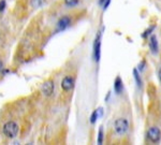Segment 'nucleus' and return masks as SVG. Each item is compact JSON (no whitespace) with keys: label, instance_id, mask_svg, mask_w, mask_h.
Returning a JSON list of instances; mask_svg holds the SVG:
<instances>
[{"label":"nucleus","instance_id":"1","mask_svg":"<svg viewBox=\"0 0 161 145\" xmlns=\"http://www.w3.org/2000/svg\"><path fill=\"white\" fill-rule=\"evenodd\" d=\"M22 115H17L13 110H8L0 120V134L7 140H14L22 131Z\"/></svg>","mask_w":161,"mask_h":145},{"label":"nucleus","instance_id":"2","mask_svg":"<svg viewBox=\"0 0 161 145\" xmlns=\"http://www.w3.org/2000/svg\"><path fill=\"white\" fill-rule=\"evenodd\" d=\"M86 11L85 10H72L69 13L62 14L55 24L54 32H61L64 30L68 29L69 27L73 26L75 23L80 20L82 17L85 16Z\"/></svg>","mask_w":161,"mask_h":145},{"label":"nucleus","instance_id":"3","mask_svg":"<svg viewBox=\"0 0 161 145\" xmlns=\"http://www.w3.org/2000/svg\"><path fill=\"white\" fill-rule=\"evenodd\" d=\"M76 68H71L68 72L64 73L60 81V94L64 98V101L69 102L72 98V94L74 92L75 84H76Z\"/></svg>","mask_w":161,"mask_h":145},{"label":"nucleus","instance_id":"4","mask_svg":"<svg viewBox=\"0 0 161 145\" xmlns=\"http://www.w3.org/2000/svg\"><path fill=\"white\" fill-rule=\"evenodd\" d=\"M130 129V121L126 116H119L114 120L113 124V132L117 138H123L128 133Z\"/></svg>","mask_w":161,"mask_h":145},{"label":"nucleus","instance_id":"5","mask_svg":"<svg viewBox=\"0 0 161 145\" xmlns=\"http://www.w3.org/2000/svg\"><path fill=\"white\" fill-rule=\"evenodd\" d=\"M39 92H40L41 96L45 99H50L51 97H53L54 92H55V80L53 77L47 79L41 85Z\"/></svg>","mask_w":161,"mask_h":145},{"label":"nucleus","instance_id":"6","mask_svg":"<svg viewBox=\"0 0 161 145\" xmlns=\"http://www.w3.org/2000/svg\"><path fill=\"white\" fill-rule=\"evenodd\" d=\"M146 139L149 143L156 144L159 143L161 140V130L158 126H152L146 132Z\"/></svg>","mask_w":161,"mask_h":145},{"label":"nucleus","instance_id":"7","mask_svg":"<svg viewBox=\"0 0 161 145\" xmlns=\"http://www.w3.org/2000/svg\"><path fill=\"white\" fill-rule=\"evenodd\" d=\"M101 36H102V32L99 31L96 37L95 44H93V57H95L96 61H99L101 55Z\"/></svg>","mask_w":161,"mask_h":145},{"label":"nucleus","instance_id":"8","mask_svg":"<svg viewBox=\"0 0 161 145\" xmlns=\"http://www.w3.org/2000/svg\"><path fill=\"white\" fill-rule=\"evenodd\" d=\"M148 46H149V50L152 52L154 55L158 54L159 52V44H158V38L156 35H152L148 39Z\"/></svg>","mask_w":161,"mask_h":145},{"label":"nucleus","instance_id":"9","mask_svg":"<svg viewBox=\"0 0 161 145\" xmlns=\"http://www.w3.org/2000/svg\"><path fill=\"white\" fill-rule=\"evenodd\" d=\"M124 89V85H123V80L120 79V76H117L114 81V90L117 95L121 94Z\"/></svg>","mask_w":161,"mask_h":145},{"label":"nucleus","instance_id":"10","mask_svg":"<svg viewBox=\"0 0 161 145\" xmlns=\"http://www.w3.org/2000/svg\"><path fill=\"white\" fill-rule=\"evenodd\" d=\"M80 0H62V4L69 9H74L75 7L79 6Z\"/></svg>","mask_w":161,"mask_h":145},{"label":"nucleus","instance_id":"11","mask_svg":"<svg viewBox=\"0 0 161 145\" xmlns=\"http://www.w3.org/2000/svg\"><path fill=\"white\" fill-rule=\"evenodd\" d=\"M4 66H6V61H4V57L0 54V75L3 74L4 71Z\"/></svg>","mask_w":161,"mask_h":145},{"label":"nucleus","instance_id":"12","mask_svg":"<svg viewBox=\"0 0 161 145\" xmlns=\"http://www.w3.org/2000/svg\"><path fill=\"white\" fill-rule=\"evenodd\" d=\"M102 141H103V129H102V128H100V130H99V139H98V143L101 144V143H102Z\"/></svg>","mask_w":161,"mask_h":145},{"label":"nucleus","instance_id":"13","mask_svg":"<svg viewBox=\"0 0 161 145\" xmlns=\"http://www.w3.org/2000/svg\"><path fill=\"white\" fill-rule=\"evenodd\" d=\"M97 117H98V112H97V111H95V112L92 113V120H90L92 124L96 123V120H97Z\"/></svg>","mask_w":161,"mask_h":145},{"label":"nucleus","instance_id":"14","mask_svg":"<svg viewBox=\"0 0 161 145\" xmlns=\"http://www.w3.org/2000/svg\"><path fill=\"white\" fill-rule=\"evenodd\" d=\"M158 79H159V82L161 83V67L158 70Z\"/></svg>","mask_w":161,"mask_h":145}]
</instances>
